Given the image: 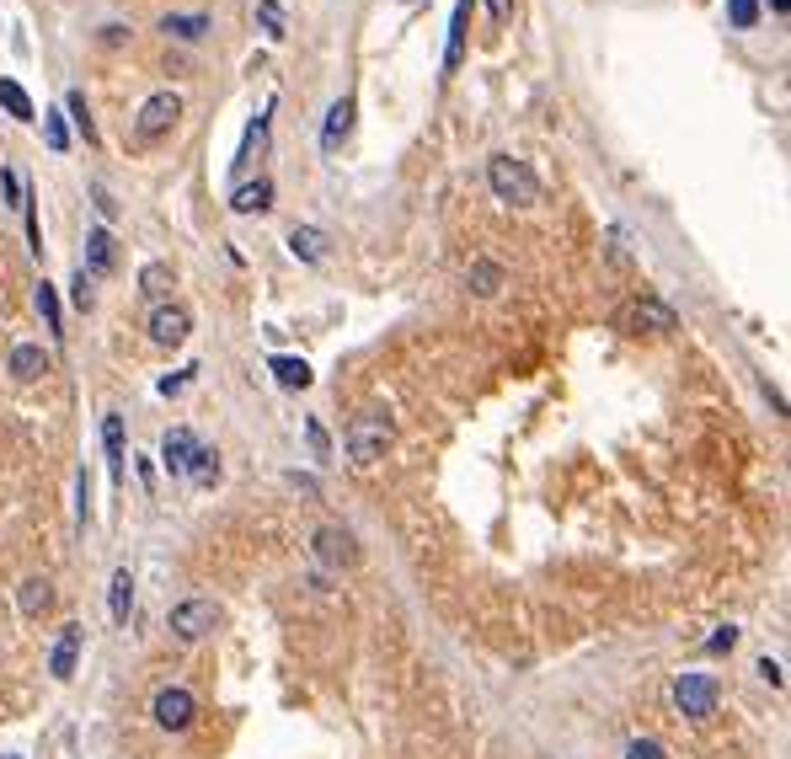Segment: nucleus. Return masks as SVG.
Segmentation results:
<instances>
[{"instance_id":"obj_1","label":"nucleus","mask_w":791,"mask_h":759,"mask_svg":"<svg viewBox=\"0 0 791 759\" xmlns=\"http://www.w3.org/2000/svg\"><path fill=\"white\" fill-rule=\"evenodd\" d=\"M487 188L492 198H503L508 209H535L540 204V177L514 156H492L487 161Z\"/></svg>"},{"instance_id":"obj_2","label":"nucleus","mask_w":791,"mask_h":759,"mask_svg":"<svg viewBox=\"0 0 791 759\" xmlns=\"http://www.w3.org/2000/svg\"><path fill=\"white\" fill-rule=\"evenodd\" d=\"M391 439H396L391 412H359V417L348 423V433H343V444H348V460H353V466H375L385 449H391Z\"/></svg>"},{"instance_id":"obj_3","label":"nucleus","mask_w":791,"mask_h":759,"mask_svg":"<svg viewBox=\"0 0 791 759\" xmlns=\"http://www.w3.org/2000/svg\"><path fill=\"white\" fill-rule=\"evenodd\" d=\"M214 626H220V604L204 599V594L172 604V615H166V631H172L177 642H188V647H193V642H204Z\"/></svg>"},{"instance_id":"obj_4","label":"nucleus","mask_w":791,"mask_h":759,"mask_svg":"<svg viewBox=\"0 0 791 759\" xmlns=\"http://www.w3.org/2000/svg\"><path fill=\"white\" fill-rule=\"evenodd\" d=\"M310 556H316L321 572L359 567V540H353V530H343V524H321V530L310 535Z\"/></svg>"},{"instance_id":"obj_5","label":"nucleus","mask_w":791,"mask_h":759,"mask_svg":"<svg viewBox=\"0 0 791 759\" xmlns=\"http://www.w3.org/2000/svg\"><path fill=\"white\" fill-rule=\"evenodd\" d=\"M717 701H722L717 674H679V679H674V706H679V717L706 722L711 711H717Z\"/></svg>"},{"instance_id":"obj_6","label":"nucleus","mask_w":791,"mask_h":759,"mask_svg":"<svg viewBox=\"0 0 791 759\" xmlns=\"http://www.w3.org/2000/svg\"><path fill=\"white\" fill-rule=\"evenodd\" d=\"M177 113H182L177 91H155V97H145V107H139V118H134V139L139 145H161V139L172 134Z\"/></svg>"},{"instance_id":"obj_7","label":"nucleus","mask_w":791,"mask_h":759,"mask_svg":"<svg viewBox=\"0 0 791 759\" xmlns=\"http://www.w3.org/2000/svg\"><path fill=\"white\" fill-rule=\"evenodd\" d=\"M188 332H193L188 305H172V300H161L150 311V321H145V337H150L155 348H182V343H188Z\"/></svg>"},{"instance_id":"obj_8","label":"nucleus","mask_w":791,"mask_h":759,"mask_svg":"<svg viewBox=\"0 0 791 759\" xmlns=\"http://www.w3.org/2000/svg\"><path fill=\"white\" fill-rule=\"evenodd\" d=\"M615 327H620V332H674L679 316H674V305H663V300H653V294H642V300H631L626 311L615 316Z\"/></svg>"},{"instance_id":"obj_9","label":"nucleus","mask_w":791,"mask_h":759,"mask_svg":"<svg viewBox=\"0 0 791 759\" xmlns=\"http://www.w3.org/2000/svg\"><path fill=\"white\" fill-rule=\"evenodd\" d=\"M155 722L166 727V733H188L193 717H198V701H193V690H182V685H166L161 695H155Z\"/></svg>"},{"instance_id":"obj_10","label":"nucleus","mask_w":791,"mask_h":759,"mask_svg":"<svg viewBox=\"0 0 791 759\" xmlns=\"http://www.w3.org/2000/svg\"><path fill=\"white\" fill-rule=\"evenodd\" d=\"M118 268V241H113V230L107 225H91L86 230V262H81V273L86 278H107Z\"/></svg>"},{"instance_id":"obj_11","label":"nucleus","mask_w":791,"mask_h":759,"mask_svg":"<svg viewBox=\"0 0 791 759\" xmlns=\"http://www.w3.org/2000/svg\"><path fill=\"white\" fill-rule=\"evenodd\" d=\"M193 455H198V433H193V428H166V439H161V466L172 471V476H188Z\"/></svg>"},{"instance_id":"obj_12","label":"nucleus","mask_w":791,"mask_h":759,"mask_svg":"<svg viewBox=\"0 0 791 759\" xmlns=\"http://www.w3.org/2000/svg\"><path fill=\"white\" fill-rule=\"evenodd\" d=\"M6 369H11V380H17V385H33V380H43L54 369V359L38 343H17V348H11V359H6Z\"/></svg>"},{"instance_id":"obj_13","label":"nucleus","mask_w":791,"mask_h":759,"mask_svg":"<svg viewBox=\"0 0 791 759\" xmlns=\"http://www.w3.org/2000/svg\"><path fill=\"white\" fill-rule=\"evenodd\" d=\"M471 11H476V0H455V17H449V38H444V75H455V70H460V59H465V27H471Z\"/></svg>"},{"instance_id":"obj_14","label":"nucleus","mask_w":791,"mask_h":759,"mask_svg":"<svg viewBox=\"0 0 791 759\" xmlns=\"http://www.w3.org/2000/svg\"><path fill=\"white\" fill-rule=\"evenodd\" d=\"M503 284H508V268H503V262H492V257H476L471 268H465V289L482 294V300L503 294Z\"/></svg>"},{"instance_id":"obj_15","label":"nucleus","mask_w":791,"mask_h":759,"mask_svg":"<svg viewBox=\"0 0 791 759\" xmlns=\"http://www.w3.org/2000/svg\"><path fill=\"white\" fill-rule=\"evenodd\" d=\"M75 658H81V626H65L59 631V642H54V658H49V674L59 679V685H65V679L75 674Z\"/></svg>"},{"instance_id":"obj_16","label":"nucleus","mask_w":791,"mask_h":759,"mask_svg":"<svg viewBox=\"0 0 791 759\" xmlns=\"http://www.w3.org/2000/svg\"><path fill=\"white\" fill-rule=\"evenodd\" d=\"M273 204V182L257 177V182H236V193H230V214H262Z\"/></svg>"},{"instance_id":"obj_17","label":"nucleus","mask_w":791,"mask_h":759,"mask_svg":"<svg viewBox=\"0 0 791 759\" xmlns=\"http://www.w3.org/2000/svg\"><path fill=\"white\" fill-rule=\"evenodd\" d=\"M268 369H273V380L284 385V391H305V385L316 380V369H310L305 359H294V353H273Z\"/></svg>"},{"instance_id":"obj_18","label":"nucleus","mask_w":791,"mask_h":759,"mask_svg":"<svg viewBox=\"0 0 791 759\" xmlns=\"http://www.w3.org/2000/svg\"><path fill=\"white\" fill-rule=\"evenodd\" d=\"M49 604H54V583H49V578H22V588H17V610H22V621H38Z\"/></svg>"},{"instance_id":"obj_19","label":"nucleus","mask_w":791,"mask_h":759,"mask_svg":"<svg viewBox=\"0 0 791 759\" xmlns=\"http://www.w3.org/2000/svg\"><path fill=\"white\" fill-rule=\"evenodd\" d=\"M107 610H113V626H129V610H134V572H129V567L113 572V588H107Z\"/></svg>"},{"instance_id":"obj_20","label":"nucleus","mask_w":791,"mask_h":759,"mask_svg":"<svg viewBox=\"0 0 791 759\" xmlns=\"http://www.w3.org/2000/svg\"><path fill=\"white\" fill-rule=\"evenodd\" d=\"M102 449H107V476L123 482V417L118 412L102 417Z\"/></svg>"},{"instance_id":"obj_21","label":"nucleus","mask_w":791,"mask_h":759,"mask_svg":"<svg viewBox=\"0 0 791 759\" xmlns=\"http://www.w3.org/2000/svg\"><path fill=\"white\" fill-rule=\"evenodd\" d=\"M348 134H353V97H337V102H332V113H327V129H321V145L337 150Z\"/></svg>"},{"instance_id":"obj_22","label":"nucleus","mask_w":791,"mask_h":759,"mask_svg":"<svg viewBox=\"0 0 791 759\" xmlns=\"http://www.w3.org/2000/svg\"><path fill=\"white\" fill-rule=\"evenodd\" d=\"M289 252L300 257V262H321V257H327V236H321L316 225H294L289 230Z\"/></svg>"},{"instance_id":"obj_23","label":"nucleus","mask_w":791,"mask_h":759,"mask_svg":"<svg viewBox=\"0 0 791 759\" xmlns=\"http://www.w3.org/2000/svg\"><path fill=\"white\" fill-rule=\"evenodd\" d=\"M0 107H6L17 123H33V97H27L22 81H11V75H0Z\"/></svg>"},{"instance_id":"obj_24","label":"nucleus","mask_w":791,"mask_h":759,"mask_svg":"<svg viewBox=\"0 0 791 759\" xmlns=\"http://www.w3.org/2000/svg\"><path fill=\"white\" fill-rule=\"evenodd\" d=\"M166 38H182V43H198L209 33V17H198V11H177V17H166Z\"/></svg>"},{"instance_id":"obj_25","label":"nucleus","mask_w":791,"mask_h":759,"mask_svg":"<svg viewBox=\"0 0 791 759\" xmlns=\"http://www.w3.org/2000/svg\"><path fill=\"white\" fill-rule=\"evenodd\" d=\"M177 284V273H172V262H145V268H139V289L150 294V300H161L166 289Z\"/></svg>"},{"instance_id":"obj_26","label":"nucleus","mask_w":791,"mask_h":759,"mask_svg":"<svg viewBox=\"0 0 791 759\" xmlns=\"http://www.w3.org/2000/svg\"><path fill=\"white\" fill-rule=\"evenodd\" d=\"M188 476H193V482L204 487V492H209V487H220V455H214L209 444H198V455H193V466H188Z\"/></svg>"},{"instance_id":"obj_27","label":"nucleus","mask_w":791,"mask_h":759,"mask_svg":"<svg viewBox=\"0 0 791 759\" xmlns=\"http://www.w3.org/2000/svg\"><path fill=\"white\" fill-rule=\"evenodd\" d=\"M273 113V107H268ZM268 113H257L252 118V129H246V139H241V156H236V172H246V166H252V156L262 150V139H268Z\"/></svg>"},{"instance_id":"obj_28","label":"nucleus","mask_w":791,"mask_h":759,"mask_svg":"<svg viewBox=\"0 0 791 759\" xmlns=\"http://www.w3.org/2000/svg\"><path fill=\"white\" fill-rule=\"evenodd\" d=\"M33 305H38V316H43V327H49L54 337H59V332H65V327H59V294H54V284H49V278H43V284L33 289Z\"/></svg>"},{"instance_id":"obj_29","label":"nucleus","mask_w":791,"mask_h":759,"mask_svg":"<svg viewBox=\"0 0 791 759\" xmlns=\"http://www.w3.org/2000/svg\"><path fill=\"white\" fill-rule=\"evenodd\" d=\"M65 107H70V118H75V129H81V139L91 145V139H97V123H91V113H86V97H81V91H70Z\"/></svg>"},{"instance_id":"obj_30","label":"nucleus","mask_w":791,"mask_h":759,"mask_svg":"<svg viewBox=\"0 0 791 759\" xmlns=\"http://www.w3.org/2000/svg\"><path fill=\"white\" fill-rule=\"evenodd\" d=\"M257 22L268 27L273 38H284V6H278V0H257Z\"/></svg>"},{"instance_id":"obj_31","label":"nucleus","mask_w":791,"mask_h":759,"mask_svg":"<svg viewBox=\"0 0 791 759\" xmlns=\"http://www.w3.org/2000/svg\"><path fill=\"white\" fill-rule=\"evenodd\" d=\"M727 22H733V27H754L759 22V0H727Z\"/></svg>"},{"instance_id":"obj_32","label":"nucleus","mask_w":791,"mask_h":759,"mask_svg":"<svg viewBox=\"0 0 791 759\" xmlns=\"http://www.w3.org/2000/svg\"><path fill=\"white\" fill-rule=\"evenodd\" d=\"M305 439H310V455H321V460L332 455V439H327V428H321L316 417H305Z\"/></svg>"},{"instance_id":"obj_33","label":"nucleus","mask_w":791,"mask_h":759,"mask_svg":"<svg viewBox=\"0 0 791 759\" xmlns=\"http://www.w3.org/2000/svg\"><path fill=\"white\" fill-rule=\"evenodd\" d=\"M733 647H738V626H722V631H711L706 653H733Z\"/></svg>"},{"instance_id":"obj_34","label":"nucleus","mask_w":791,"mask_h":759,"mask_svg":"<svg viewBox=\"0 0 791 759\" xmlns=\"http://www.w3.org/2000/svg\"><path fill=\"white\" fill-rule=\"evenodd\" d=\"M43 129H49V145H54V150H65V145H70L65 118H59V113H43Z\"/></svg>"},{"instance_id":"obj_35","label":"nucleus","mask_w":791,"mask_h":759,"mask_svg":"<svg viewBox=\"0 0 791 759\" xmlns=\"http://www.w3.org/2000/svg\"><path fill=\"white\" fill-rule=\"evenodd\" d=\"M626 759H663V743H653V738H631Z\"/></svg>"},{"instance_id":"obj_36","label":"nucleus","mask_w":791,"mask_h":759,"mask_svg":"<svg viewBox=\"0 0 791 759\" xmlns=\"http://www.w3.org/2000/svg\"><path fill=\"white\" fill-rule=\"evenodd\" d=\"M487 11H492V22H498V27L514 22V0H487Z\"/></svg>"},{"instance_id":"obj_37","label":"nucleus","mask_w":791,"mask_h":759,"mask_svg":"<svg viewBox=\"0 0 791 759\" xmlns=\"http://www.w3.org/2000/svg\"><path fill=\"white\" fill-rule=\"evenodd\" d=\"M759 679H765V685H781L786 674H781V663H775V658H759Z\"/></svg>"},{"instance_id":"obj_38","label":"nucleus","mask_w":791,"mask_h":759,"mask_svg":"<svg viewBox=\"0 0 791 759\" xmlns=\"http://www.w3.org/2000/svg\"><path fill=\"white\" fill-rule=\"evenodd\" d=\"M70 284H75V289H70V294H75V305H91V278H86V273H75Z\"/></svg>"},{"instance_id":"obj_39","label":"nucleus","mask_w":791,"mask_h":759,"mask_svg":"<svg viewBox=\"0 0 791 759\" xmlns=\"http://www.w3.org/2000/svg\"><path fill=\"white\" fill-rule=\"evenodd\" d=\"M786 6H791V0H770V11H775V17H786Z\"/></svg>"}]
</instances>
